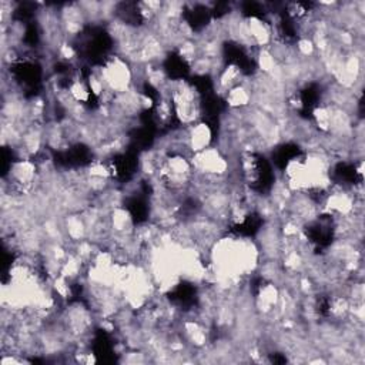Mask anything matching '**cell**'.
<instances>
[{"instance_id":"obj_1","label":"cell","mask_w":365,"mask_h":365,"mask_svg":"<svg viewBox=\"0 0 365 365\" xmlns=\"http://www.w3.org/2000/svg\"><path fill=\"white\" fill-rule=\"evenodd\" d=\"M212 141V131L205 123H194L185 127V143L191 154L202 151L210 147Z\"/></svg>"}]
</instances>
